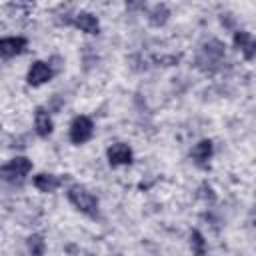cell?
I'll list each match as a JSON object with an SVG mask.
<instances>
[{
	"label": "cell",
	"instance_id": "cell-1",
	"mask_svg": "<svg viewBox=\"0 0 256 256\" xmlns=\"http://www.w3.org/2000/svg\"><path fill=\"white\" fill-rule=\"evenodd\" d=\"M224 60V44L220 40H210L202 46V52L196 58V66L204 72H216Z\"/></svg>",
	"mask_w": 256,
	"mask_h": 256
},
{
	"label": "cell",
	"instance_id": "cell-2",
	"mask_svg": "<svg viewBox=\"0 0 256 256\" xmlns=\"http://www.w3.org/2000/svg\"><path fill=\"white\" fill-rule=\"evenodd\" d=\"M66 196H68L70 204L76 210H80V212H84L88 216H96L98 214V198L90 190H86L84 186H80V184L70 186L68 192H66Z\"/></svg>",
	"mask_w": 256,
	"mask_h": 256
},
{
	"label": "cell",
	"instance_id": "cell-3",
	"mask_svg": "<svg viewBox=\"0 0 256 256\" xmlns=\"http://www.w3.org/2000/svg\"><path fill=\"white\" fill-rule=\"evenodd\" d=\"M30 170H32V162L24 156H16L4 166H0V180L10 182V184H20L28 176Z\"/></svg>",
	"mask_w": 256,
	"mask_h": 256
},
{
	"label": "cell",
	"instance_id": "cell-4",
	"mask_svg": "<svg viewBox=\"0 0 256 256\" xmlns=\"http://www.w3.org/2000/svg\"><path fill=\"white\" fill-rule=\"evenodd\" d=\"M94 134V124L88 116H76L70 124V140L74 144H84L92 138Z\"/></svg>",
	"mask_w": 256,
	"mask_h": 256
},
{
	"label": "cell",
	"instance_id": "cell-5",
	"mask_svg": "<svg viewBox=\"0 0 256 256\" xmlns=\"http://www.w3.org/2000/svg\"><path fill=\"white\" fill-rule=\"evenodd\" d=\"M106 156H108V162L110 166H124V164H130L132 162V148L124 142H116L112 144L108 150H106Z\"/></svg>",
	"mask_w": 256,
	"mask_h": 256
},
{
	"label": "cell",
	"instance_id": "cell-6",
	"mask_svg": "<svg viewBox=\"0 0 256 256\" xmlns=\"http://www.w3.org/2000/svg\"><path fill=\"white\" fill-rule=\"evenodd\" d=\"M26 38L22 36H4L0 38V56L2 58H14L26 50Z\"/></svg>",
	"mask_w": 256,
	"mask_h": 256
},
{
	"label": "cell",
	"instance_id": "cell-7",
	"mask_svg": "<svg viewBox=\"0 0 256 256\" xmlns=\"http://www.w3.org/2000/svg\"><path fill=\"white\" fill-rule=\"evenodd\" d=\"M52 68H50V64H46V62H40V60H36L32 66H30V70H28V76H26V80H28V84L30 86H40V84H44V82H48L50 78H52Z\"/></svg>",
	"mask_w": 256,
	"mask_h": 256
},
{
	"label": "cell",
	"instance_id": "cell-8",
	"mask_svg": "<svg viewBox=\"0 0 256 256\" xmlns=\"http://www.w3.org/2000/svg\"><path fill=\"white\" fill-rule=\"evenodd\" d=\"M234 46L244 54L246 60H252V58H254L256 44H254L250 32H246V30H236V32H234Z\"/></svg>",
	"mask_w": 256,
	"mask_h": 256
},
{
	"label": "cell",
	"instance_id": "cell-9",
	"mask_svg": "<svg viewBox=\"0 0 256 256\" xmlns=\"http://www.w3.org/2000/svg\"><path fill=\"white\" fill-rule=\"evenodd\" d=\"M32 184H34L40 192H54V190H58V188H60L62 178H60V176H56V174H46V172H42V174L34 176Z\"/></svg>",
	"mask_w": 256,
	"mask_h": 256
},
{
	"label": "cell",
	"instance_id": "cell-10",
	"mask_svg": "<svg viewBox=\"0 0 256 256\" xmlns=\"http://www.w3.org/2000/svg\"><path fill=\"white\" fill-rule=\"evenodd\" d=\"M34 128H36V134H38L40 138H46V136L52 134L54 124H52L50 114H48L44 108H38V110H36V116H34Z\"/></svg>",
	"mask_w": 256,
	"mask_h": 256
},
{
	"label": "cell",
	"instance_id": "cell-11",
	"mask_svg": "<svg viewBox=\"0 0 256 256\" xmlns=\"http://www.w3.org/2000/svg\"><path fill=\"white\" fill-rule=\"evenodd\" d=\"M212 140H200L194 148H192V152H190V156H192V160L198 164V166H206L208 164V160L212 158Z\"/></svg>",
	"mask_w": 256,
	"mask_h": 256
},
{
	"label": "cell",
	"instance_id": "cell-12",
	"mask_svg": "<svg viewBox=\"0 0 256 256\" xmlns=\"http://www.w3.org/2000/svg\"><path fill=\"white\" fill-rule=\"evenodd\" d=\"M74 24H76V28H80V30L86 32V34H98V32H100V24H98L96 16L90 14V12H80V14H76Z\"/></svg>",
	"mask_w": 256,
	"mask_h": 256
},
{
	"label": "cell",
	"instance_id": "cell-13",
	"mask_svg": "<svg viewBox=\"0 0 256 256\" xmlns=\"http://www.w3.org/2000/svg\"><path fill=\"white\" fill-rule=\"evenodd\" d=\"M168 18H170V10H168L166 4H156V6L150 10V14H148V22H150L154 28L164 26V24L168 22Z\"/></svg>",
	"mask_w": 256,
	"mask_h": 256
},
{
	"label": "cell",
	"instance_id": "cell-14",
	"mask_svg": "<svg viewBox=\"0 0 256 256\" xmlns=\"http://www.w3.org/2000/svg\"><path fill=\"white\" fill-rule=\"evenodd\" d=\"M190 246H192V252H196V254H204L206 252L204 236L198 230H192V234H190Z\"/></svg>",
	"mask_w": 256,
	"mask_h": 256
},
{
	"label": "cell",
	"instance_id": "cell-15",
	"mask_svg": "<svg viewBox=\"0 0 256 256\" xmlns=\"http://www.w3.org/2000/svg\"><path fill=\"white\" fill-rule=\"evenodd\" d=\"M28 250L32 252V254H44V238L40 236V234H32L30 238H28Z\"/></svg>",
	"mask_w": 256,
	"mask_h": 256
},
{
	"label": "cell",
	"instance_id": "cell-16",
	"mask_svg": "<svg viewBox=\"0 0 256 256\" xmlns=\"http://www.w3.org/2000/svg\"><path fill=\"white\" fill-rule=\"evenodd\" d=\"M178 60H180L178 56H156V58H154V62H158V64H162V66H174Z\"/></svg>",
	"mask_w": 256,
	"mask_h": 256
},
{
	"label": "cell",
	"instance_id": "cell-17",
	"mask_svg": "<svg viewBox=\"0 0 256 256\" xmlns=\"http://www.w3.org/2000/svg\"><path fill=\"white\" fill-rule=\"evenodd\" d=\"M144 4H146V0H126V8H128V10H132V12L142 10V8H144Z\"/></svg>",
	"mask_w": 256,
	"mask_h": 256
},
{
	"label": "cell",
	"instance_id": "cell-18",
	"mask_svg": "<svg viewBox=\"0 0 256 256\" xmlns=\"http://www.w3.org/2000/svg\"><path fill=\"white\" fill-rule=\"evenodd\" d=\"M198 192H200V196H202V198H206V200H214V192H212V188H210L206 182L200 186V190H198Z\"/></svg>",
	"mask_w": 256,
	"mask_h": 256
}]
</instances>
